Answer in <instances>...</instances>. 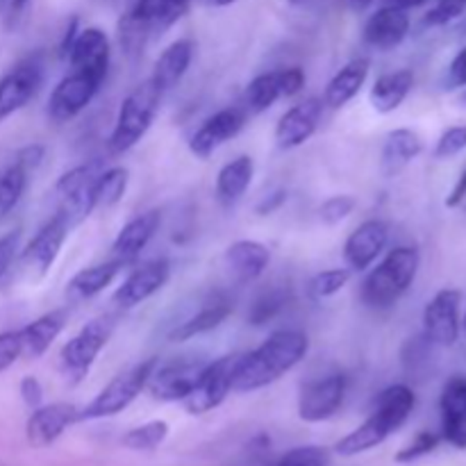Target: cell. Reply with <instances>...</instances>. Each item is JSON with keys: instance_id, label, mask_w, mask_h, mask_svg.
Listing matches in <instances>:
<instances>
[{"instance_id": "1", "label": "cell", "mask_w": 466, "mask_h": 466, "mask_svg": "<svg viewBox=\"0 0 466 466\" xmlns=\"http://www.w3.org/2000/svg\"><path fill=\"white\" fill-rule=\"evenodd\" d=\"M309 350V339L300 330H276L262 346L239 355L232 373V391H258L280 380Z\"/></svg>"}, {"instance_id": "2", "label": "cell", "mask_w": 466, "mask_h": 466, "mask_svg": "<svg viewBox=\"0 0 466 466\" xmlns=\"http://www.w3.org/2000/svg\"><path fill=\"white\" fill-rule=\"evenodd\" d=\"M414 405H417V399H414V391L410 390L408 385L387 387V390L378 396L371 417H369L362 426L355 428L353 432H349V435L335 446V451L341 458H353V455L367 453V451L376 449L382 441H387V437L394 435L399 428H403V423L408 421L410 414H412Z\"/></svg>"}, {"instance_id": "3", "label": "cell", "mask_w": 466, "mask_h": 466, "mask_svg": "<svg viewBox=\"0 0 466 466\" xmlns=\"http://www.w3.org/2000/svg\"><path fill=\"white\" fill-rule=\"evenodd\" d=\"M419 262L421 258L414 246L390 250L362 282V303L371 309H387L399 303L417 278Z\"/></svg>"}, {"instance_id": "4", "label": "cell", "mask_w": 466, "mask_h": 466, "mask_svg": "<svg viewBox=\"0 0 466 466\" xmlns=\"http://www.w3.org/2000/svg\"><path fill=\"white\" fill-rule=\"evenodd\" d=\"M162 96V91L148 77L123 98L116 123H114V130L109 135V150L112 153H127L144 139V135L150 130L155 116H157Z\"/></svg>"}, {"instance_id": "5", "label": "cell", "mask_w": 466, "mask_h": 466, "mask_svg": "<svg viewBox=\"0 0 466 466\" xmlns=\"http://www.w3.org/2000/svg\"><path fill=\"white\" fill-rule=\"evenodd\" d=\"M155 367H157V360H146V362L135 364V367L118 373L116 378H112L91 403L80 408V421L116 417L123 410L130 408L137 400V396L146 390Z\"/></svg>"}, {"instance_id": "6", "label": "cell", "mask_w": 466, "mask_h": 466, "mask_svg": "<svg viewBox=\"0 0 466 466\" xmlns=\"http://www.w3.org/2000/svg\"><path fill=\"white\" fill-rule=\"evenodd\" d=\"M114 332V319L100 317L86 323L76 337L66 341L59 350V373L68 385H80L89 376L96 358L107 346Z\"/></svg>"}, {"instance_id": "7", "label": "cell", "mask_w": 466, "mask_h": 466, "mask_svg": "<svg viewBox=\"0 0 466 466\" xmlns=\"http://www.w3.org/2000/svg\"><path fill=\"white\" fill-rule=\"evenodd\" d=\"M68 223L64 221L59 214H55L39 232L30 239V244L21 250L18 255V271L21 278L27 282H39L48 276V271L53 268L55 259L59 258V250H62L64 241H66Z\"/></svg>"}, {"instance_id": "8", "label": "cell", "mask_w": 466, "mask_h": 466, "mask_svg": "<svg viewBox=\"0 0 466 466\" xmlns=\"http://www.w3.org/2000/svg\"><path fill=\"white\" fill-rule=\"evenodd\" d=\"M96 164H82L64 173L55 185L57 196V214L68 223V228H76L96 209Z\"/></svg>"}, {"instance_id": "9", "label": "cell", "mask_w": 466, "mask_h": 466, "mask_svg": "<svg viewBox=\"0 0 466 466\" xmlns=\"http://www.w3.org/2000/svg\"><path fill=\"white\" fill-rule=\"evenodd\" d=\"M44 82V62L39 55L21 59L0 77V123L25 107Z\"/></svg>"}, {"instance_id": "10", "label": "cell", "mask_w": 466, "mask_h": 466, "mask_svg": "<svg viewBox=\"0 0 466 466\" xmlns=\"http://www.w3.org/2000/svg\"><path fill=\"white\" fill-rule=\"evenodd\" d=\"M237 360L239 355H226L221 360L208 362V369L200 376L198 385L194 387L189 396L182 403L189 414H205L212 412L214 408L228 399L232 391V373H235Z\"/></svg>"}, {"instance_id": "11", "label": "cell", "mask_w": 466, "mask_h": 466, "mask_svg": "<svg viewBox=\"0 0 466 466\" xmlns=\"http://www.w3.org/2000/svg\"><path fill=\"white\" fill-rule=\"evenodd\" d=\"M346 399V378L341 373L319 378L303 385L299 396V417L308 423H321L335 417Z\"/></svg>"}, {"instance_id": "12", "label": "cell", "mask_w": 466, "mask_h": 466, "mask_svg": "<svg viewBox=\"0 0 466 466\" xmlns=\"http://www.w3.org/2000/svg\"><path fill=\"white\" fill-rule=\"evenodd\" d=\"M208 369V362L200 360H189V362H173L155 367L150 373V380L146 390L150 391L155 400H164V403H177L185 400L187 396L194 391L198 385L200 376Z\"/></svg>"}, {"instance_id": "13", "label": "cell", "mask_w": 466, "mask_h": 466, "mask_svg": "<svg viewBox=\"0 0 466 466\" xmlns=\"http://www.w3.org/2000/svg\"><path fill=\"white\" fill-rule=\"evenodd\" d=\"M460 305L462 294L458 289H441L423 309V332L428 341L437 346H453L460 339Z\"/></svg>"}, {"instance_id": "14", "label": "cell", "mask_w": 466, "mask_h": 466, "mask_svg": "<svg viewBox=\"0 0 466 466\" xmlns=\"http://www.w3.org/2000/svg\"><path fill=\"white\" fill-rule=\"evenodd\" d=\"M109 55H112V48H109L107 35L100 27H86V30L77 32L66 59L73 71L89 76L91 80L103 85V80L107 77Z\"/></svg>"}, {"instance_id": "15", "label": "cell", "mask_w": 466, "mask_h": 466, "mask_svg": "<svg viewBox=\"0 0 466 466\" xmlns=\"http://www.w3.org/2000/svg\"><path fill=\"white\" fill-rule=\"evenodd\" d=\"M168 278H171V264L164 258L141 264V267H137L135 271L121 282V287L114 291V305H116L118 309L137 308V305L153 299L159 289H164Z\"/></svg>"}, {"instance_id": "16", "label": "cell", "mask_w": 466, "mask_h": 466, "mask_svg": "<svg viewBox=\"0 0 466 466\" xmlns=\"http://www.w3.org/2000/svg\"><path fill=\"white\" fill-rule=\"evenodd\" d=\"M80 423V408L71 403H53V405H39L35 412L30 414L25 426L27 441L35 449H46V446L55 444L64 432L71 426Z\"/></svg>"}, {"instance_id": "17", "label": "cell", "mask_w": 466, "mask_h": 466, "mask_svg": "<svg viewBox=\"0 0 466 466\" xmlns=\"http://www.w3.org/2000/svg\"><path fill=\"white\" fill-rule=\"evenodd\" d=\"M246 123V114L239 107L218 109L209 118H205L203 126L191 135L189 150L200 159H208L217 153L226 141L235 139Z\"/></svg>"}, {"instance_id": "18", "label": "cell", "mask_w": 466, "mask_h": 466, "mask_svg": "<svg viewBox=\"0 0 466 466\" xmlns=\"http://www.w3.org/2000/svg\"><path fill=\"white\" fill-rule=\"evenodd\" d=\"M98 89V82L91 80L89 76H82V73L73 71L71 76L64 77V80L55 86L53 94H50L48 116L53 118L55 123L71 121V118H76L77 114L94 100Z\"/></svg>"}, {"instance_id": "19", "label": "cell", "mask_w": 466, "mask_h": 466, "mask_svg": "<svg viewBox=\"0 0 466 466\" xmlns=\"http://www.w3.org/2000/svg\"><path fill=\"white\" fill-rule=\"evenodd\" d=\"M390 244V228L380 218H369L355 228L344 244V259L350 271H367Z\"/></svg>"}, {"instance_id": "20", "label": "cell", "mask_w": 466, "mask_h": 466, "mask_svg": "<svg viewBox=\"0 0 466 466\" xmlns=\"http://www.w3.org/2000/svg\"><path fill=\"white\" fill-rule=\"evenodd\" d=\"M323 114V100L308 98L294 105L280 116L276 126V144L282 150H294L312 139Z\"/></svg>"}, {"instance_id": "21", "label": "cell", "mask_w": 466, "mask_h": 466, "mask_svg": "<svg viewBox=\"0 0 466 466\" xmlns=\"http://www.w3.org/2000/svg\"><path fill=\"white\" fill-rule=\"evenodd\" d=\"M159 223H162V214L157 209H150V212L139 214L132 221H127L126 226L118 230L116 239L112 244V259L118 262L121 267L132 264L141 253L146 250V246L153 241L155 232H157Z\"/></svg>"}, {"instance_id": "22", "label": "cell", "mask_w": 466, "mask_h": 466, "mask_svg": "<svg viewBox=\"0 0 466 466\" xmlns=\"http://www.w3.org/2000/svg\"><path fill=\"white\" fill-rule=\"evenodd\" d=\"M441 437L453 449H466V376H455L446 382L440 399Z\"/></svg>"}, {"instance_id": "23", "label": "cell", "mask_w": 466, "mask_h": 466, "mask_svg": "<svg viewBox=\"0 0 466 466\" xmlns=\"http://www.w3.org/2000/svg\"><path fill=\"white\" fill-rule=\"evenodd\" d=\"M410 32V16L405 9L382 5L364 25V44L376 50H394Z\"/></svg>"}, {"instance_id": "24", "label": "cell", "mask_w": 466, "mask_h": 466, "mask_svg": "<svg viewBox=\"0 0 466 466\" xmlns=\"http://www.w3.org/2000/svg\"><path fill=\"white\" fill-rule=\"evenodd\" d=\"M226 267L230 268L237 282L248 285V282L258 280L264 271H267L268 262H271V250L255 239H239L226 250Z\"/></svg>"}, {"instance_id": "25", "label": "cell", "mask_w": 466, "mask_h": 466, "mask_svg": "<svg viewBox=\"0 0 466 466\" xmlns=\"http://www.w3.org/2000/svg\"><path fill=\"white\" fill-rule=\"evenodd\" d=\"M66 309H53V312L44 314V317L27 323L25 328H21V330H18V337H21L23 358L39 360L41 355L48 353L53 341L57 339V337L62 335L64 328H66Z\"/></svg>"}, {"instance_id": "26", "label": "cell", "mask_w": 466, "mask_h": 466, "mask_svg": "<svg viewBox=\"0 0 466 466\" xmlns=\"http://www.w3.org/2000/svg\"><path fill=\"white\" fill-rule=\"evenodd\" d=\"M232 312V303L226 299V296L217 294L214 299L205 300L203 308L198 309L196 314L187 317L185 321L177 323L171 332H168V339L173 344H182V341H189L194 337L205 335V332H212L230 317Z\"/></svg>"}, {"instance_id": "27", "label": "cell", "mask_w": 466, "mask_h": 466, "mask_svg": "<svg viewBox=\"0 0 466 466\" xmlns=\"http://www.w3.org/2000/svg\"><path fill=\"white\" fill-rule=\"evenodd\" d=\"M421 150L423 141L417 132L410 130V127L391 130L390 135H387L385 146H382L380 173L385 177H396L421 155Z\"/></svg>"}, {"instance_id": "28", "label": "cell", "mask_w": 466, "mask_h": 466, "mask_svg": "<svg viewBox=\"0 0 466 466\" xmlns=\"http://www.w3.org/2000/svg\"><path fill=\"white\" fill-rule=\"evenodd\" d=\"M191 59H194V41L191 39H177L164 50L157 57L153 68V76L150 82L157 86L162 94L171 91L173 86H177V82L185 77V73L189 71Z\"/></svg>"}, {"instance_id": "29", "label": "cell", "mask_w": 466, "mask_h": 466, "mask_svg": "<svg viewBox=\"0 0 466 466\" xmlns=\"http://www.w3.org/2000/svg\"><path fill=\"white\" fill-rule=\"evenodd\" d=\"M369 77V59H350L344 68L332 76V80L328 82L326 91H323V105L330 109H341L344 105H349L355 96L360 94V89L364 86Z\"/></svg>"}, {"instance_id": "30", "label": "cell", "mask_w": 466, "mask_h": 466, "mask_svg": "<svg viewBox=\"0 0 466 466\" xmlns=\"http://www.w3.org/2000/svg\"><path fill=\"white\" fill-rule=\"evenodd\" d=\"M414 86V73L410 68L382 73L371 86V105L378 114H391L403 105Z\"/></svg>"}, {"instance_id": "31", "label": "cell", "mask_w": 466, "mask_h": 466, "mask_svg": "<svg viewBox=\"0 0 466 466\" xmlns=\"http://www.w3.org/2000/svg\"><path fill=\"white\" fill-rule=\"evenodd\" d=\"M121 264L107 259L103 264H94V267H86L82 271H77L76 276L68 280L66 285V296L71 300H89L94 296H98L100 291L107 289L114 282V278L121 271Z\"/></svg>"}, {"instance_id": "32", "label": "cell", "mask_w": 466, "mask_h": 466, "mask_svg": "<svg viewBox=\"0 0 466 466\" xmlns=\"http://www.w3.org/2000/svg\"><path fill=\"white\" fill-rule=\"evenodd\" d=\"M255 176V162L248 155L232 159L218 171L217 176V196L221 203L232 205L248 191Z\"/></svg>"}, {"instance_id": "33", "label": "cell", "mask_w": 466, "mask_h": 466, "mask_svg": "<svg viewBox=\"0 0 466 466\" xmlns=\"http://www.w3.org/2000/svg\"><path fill=\"white\" fill-rule=\"evenodd\" d=\"M280 98H282V86H280V76H278V71L262 73V76H258L255 80H250L248 89H246V105H248L250 112L255 114L268 109Z\"/></svg>"}, {"instance_id": "34", "label": "cell", "mask_w": 466, "mask_h": 466, "mask_svg": "<svg viewBox=\"0 0 466 466\" xmlns=\"http://www.w3.org/2000/svg\"><path fill=\"white\" fill-rule=\"evenodd\" d=\"M130 173L123 167H112L96 177V208H114L126 196Z\"/></svg>"}, {"instance_id": "35", "label": "cell", "mask_w": 466, "mask_h": 466, "mask_svg": "<svg viewBox=\"0 0 466 466\" xmlns=\"http://www.w3.org/2000/svg\"><path fill=\"white\" fill-rule=\"evenodd\" d=\"M27 187V171L21 164L14 162L12 167L5 168L0 173V218L14 212L18 203H21L23 194Z\"/></svg>"}, {"instance_id": "36", "label": "cell", "mask_w": 466, "mask_h": 466, "mask_svg": "<svg viewBox=\"0 0 466 466\" xmlns=\"http://www.w3.org/2000/svg\"><path fill=\"white\" fill-rule=\"evenodd\" d=\"M168 437L167 421H148L144 426H137L123 435V446L130 451H155L164 444Z\"/></svg>"}, {"instance_id": "37", "label": "cell", "mask_w": 466, "mask_h": 466, "mask_svg": "<svg viewBox=\"0 0 466 466\" xmlns=\"http://www.w3.org/2000/svg\"><path fill=\"white\" fill-rule=\"evenodd\" d=\"M191 7V0H148L153 35H162L176 25Z\"/></svg>"}, {"instance_id": "38", "label": "cell", "mask_w": 466, "mask_h": 466, "mask_svg": "<svg viewBox=\"0 0 466 466\" xmlns=\"http://www.w3.org/2000/svg\"><path fill=\"white\" fill-rule=\"evenodd\" d=\"M350 280V268H328V271L317 273L309 282V294L312 299L323 300L330 299V296L339 294Z\"/></svg>"}, {"instance_id": "39", "label": "cell", "mask_w": 466, "mask_h": 466, "mask_svg": "<svg viewBox=\"0 0 466 466\" xmlns=\"http://www.w3.org/2000/svg\"><path fill=\"white\" fill-rule=\"evenodd\" d=\"M285 305H287V291L282 289L267 291V294H262L258 300H255L253 309H250L248 314V321L253 323V326H264V323H268L271 319H276L278 312H282Z\"/></svg>"}, {"instance_id": "40", "label": "cell", "mask_w": 466, "mask_h": 466, "mask_svg": "<svg viewBox=\"0 0 466 466\" xmlns=\"http://www.w3.org/2000/svg\"><path fill=\"white\" fill-rule=\"evenodd\" d=\"M332 455L323 446H299L278 460L276 466H330Z\"/></svg>"}, {"instance_id": "41", "label": "cell", "mask_w": 466, "mask_h": 466, "mask_svg": "<svg viewBox=\"0 0 466 466\" xmlns=\"http://www.w3.org/2000/svg\"><path fill=\"white\" fill-rule=\"evenodd\" d=\"M440 441H441V437L435 435V432H431V431L419 432V435L414 437V440L410 441L405 449H400L399 453H396V462L408 464V462H414V460L426 458L428 453H432V451L440 446Z\"/></svg>"}, {"instance_id": "42", "label": "cell", "mask_w": 466, "mask_h": 466, "mask_svg": "<svg viewBox=\"0 0 466 466\" xmlns=\"http://www.w3.org/2000/svg\"><path fill=\"white\" fill-rule=\"evenodd\" d=\"M358 208V200L349 194H339V196H330L326 203L319 208V214H321V221L328 223V226H337L344 218H349L353 214V209Z\"/></svg>"}, {"instance_id": "43", "label": "cell", "mask_w": 466, "mask_h": 466, "mask_svg": "<svg viewBox=\"0 0 466 466\" xmlns=\"http://www.w3.org/2000/svg\"><path fill=\"white\" fill-rule=\"evenodd\" d=\"M464 5H460L458 0H437L428 14L423 16V25L426 27H441L453 23L455 18H460L464 14Z\"/></svg>"}, {"instance_id": "44", "label": "cell", "mask_w": 466, "mask_h": 466, "mask_svg": "<svg viewBox=\"0 0 466 466\" xmlns=\"http://www.w3.org/2000/svg\"><path fill=\"white\" fill-rule=\"evenodd\" d=\"M466 150V126L449 127L435 146V159H451Z\"/></svg>"}, {"instance_id": "45", "label": "cell", "mask_w": 466, "mask_h": 466, "mask_svg": "<svg viewBox=\"0 0 466 466\" xmlns=\"http://www.w3.org/2000/svg\"><path fill=\"white\" fill-rule=\"evenodd\" d=\"M21 358H23V350H21V337H18V330L0 332V373L12 369Z\"/></svg>"}, {"instance_id": "46", "label": "cell", "mask_w": 466, "mask_h": 466, "mask_svg": "<svg viewBox=\"0 0 466 466\" xmlns=\"http://www.w3.org/2000/svg\"><path fill=\"white\" fill-rule=\"evenodd\" d=\"M30 0H0V23L5 30H16L25 16Z\"/></svg>"}, {"instance_id": "47", "label": "cell", "mask_w": 466, "mask_h": 466, "mask_svg": "<svg viewBox=\"0 0 466 466\" xmlns=\"http://www.w3.org/2000/svg\"><path fill=\"white\" fill-rule=\"evenodd\" d=\"M466 86V46L453 57L444 76V89H462Z\"/></svg>"}, {"instance_id": "48", "label": "cell", "mask_w": 466, "mask_h": 466, "mask_svg": "<svg viewBox=\"0 0 466 466\" xmlns=\"http://www.w3.org/2000/svg\"><path fill=\"white\" fill-rule=\"evenodd\" d=\"M18 241H21V232L14 230L9 235L0 237V280L5 278V273L12 268L14 259L18 255Z\"/></svg>"}, {"instance_id": "49", "label": "cell", "mask_w": 466, "mask_h": 466, "mask_svg": "<svg viewBox=\"0 0 466 466\" xmlns=\"http://www.w3.org/2000/svg\"><path fill=\"white\" fill-rule=\"evenodd\" d=\"M278 76H280L282 98H289V96H296L303 91V86H305L303 68H299V66L282 68V71H278Z\"/></svg>"}, {"instance_id": "50", "label": "cell", "mask_w": 466, "mask_h": 466, "mask_svg": "<svg viewBox=\"0 0 466 466\" xmlns=\"http://www.w3.org/2000/svg\"><path fill=\"white\" fill-rule=\"evenodd\" d=\"M18 390H21V396H23V400H25V405H30L32 410L39 408L41 400H44V387H41V382L36 380L35 376L23 378Z\"/></svg>"}, {"instance_id": "51", "label": "cell", "mask_w": 466, "mask_h": 466, "mask_svg": "<svg viewBox=\"0 0 466 466\" xmlns=\"http://www.w3.org/2000/svg\"><path fill=\"white\" fill-rule=\"evenodd\" d=\"M44 146H39V144H30V146H25V148H21L18 150V155H16V164H21L23 168H25L27 173L30 171H35L36 167H39L41 164V159H44Z\"/></svg>"}, {"instance_id": "52", "label": "cell", "mask_w": 466, "mask_h": 466, "mask_svg": "<svg viewBox=\"0 0 466 466\" xmlns=\"http://www.w3.org/2000/svg\"><path fill=\"white\" fill-rule=\"evenodd\" d=\"M285 200H287V191L285 189H278V191H273L271 196H267V198L259 200L258 208H255V209H258L259 217H267V214H273V212H276V209H280Z\"/></svg>"}, {"instance_id": "53", "label": "cell", "mask_w": 466, "mask_h": 466, "mask_svg": "<svg viewBox=\"0 0 466 466\" xmlns=\"http://www.w3.org/2000/svg\"><path fill=\"white\" fill-rule=\"evenodd\" d=\"M464 200H466V168H464L462 176H460V180L455 182L453 189H451L449 198H446V208H451V209L460 208Z\"/></svg>"}, {"instance_id": "54", "label": "cell", "mask_w": 466, "mask_h": 466, "mask_svg": "<svg viewBox=\"0 0 466 466\" xmlns=\"http://www.w3.org/2000/svg\"><path fill=\"white\" fill-rule=\"evenodd\" d=\"M77 16H73L71 21H68V27H66V32H64V39H62V44H59V55H62L64 59H66V55H68V48H71V44L73 41H76V36H77Z\"/></svg>"}, {"instance_id": "55", "label": "cell", "mask_w": 466, "mask_h": 466, "mask_svg": "<svg viewBox=\"0 0 466 466\" xmlns=\"http://www.w3.org/2000/svg\"><path fill=\"white\" fill-rule=\"evenodd\" d=\"M431 0H385V5H390V7H399V9H417V7H423V5H428Z\"/></svg>"}, {"instance_id": "56", "label": "cell", "mask_w": 466, "mask_h": 466, "mask_svg": "<svg viewBox=\"0 0 466 466\" xmlns=\"http://www.w3.org/2000/svg\"><path fill=\"white\" fill-rule=\"evenodd\" d=\"M376 3V0H349V7L353 9V12H364V9H369L371 5Z\"/></svg>"}, {"instance_id": "57", "label": "cell", "mask_w": 466, "mask_h": 466, "mask_svg": "<svg viewBox=\"0 0 466 466\" xmlns=\"http://www.w3.org/2000/svg\"><path fill=\"white\" fill-rule=\"evenodd\" d=\"M208 7H230V5H235L237 0H203Z\"/></svg>"}, {"instance_id": "58", "label": "cell", "mask_w": 466, "mask_h": 466, "mask_svg": "<svg viewBox=\"0 0 466 466\" xmlns=\"http://www.w3.org/2000/svg\"><path fill=\"white\" fill-rule=\"evenodd\" d=\"M458 3H460V5H464V7H466V0H458Z\"/></svg>"}, {"instance_id": "59", "label": "cell", "mask_w": 466, "mask_h": 466, "mask_svg": "<svg viewBox=\"0 0 466 466\" xmlns=\"http://www.w3.org/2000/svg\"><path fill=\"white\" fill-rule=\"evenodd\" d=\"M464 217H466V205H464Z\"/></svg>"}, {"instance_id": "60", "label": "cell", "mask_w": 466, "mask_h": 466, "mask_svg": "<svg viewBox=\"0 0 466 466\" xmlns=\"http://www.w3.org/2000/svg\"><path fill=\"white\" fill-rule=\"evenodd\" d=\"M464 328H466V317H464Z\"/></svg>"}, {"instance_id": "61", "label": "cell", "mask_w": 466, "mask_h": 466, "mask_svg": "<svg viewBox=\"0 0 466 466\" xmlns=\"http://www.w3.org/2000/svg\"><path fill=\"white\" fill-rule=\"evenodd\" d=\"M464 100H466V94H464Z\"/></svg>"}]
</instances>
